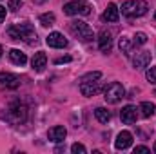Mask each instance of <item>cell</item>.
<instances>
[{
	"mask_svg": "<svg viewBox=\"0 0 156 154\" xmlns=\"http://www.w3.org/2000/svg\"><path fill=\"white\" fill-rule=\"evenodd\" d=\"M153 151H154V152H156V142H154V147H153Z\"/></svg>",
	"mask_w": 156,
	"mask_h": 154,
	"instance_id": "30",
	"label": "cell"
},
{
	"mask_svg": "<svg viewBox=\"0 0 156 154\" xmlns=\"http://www.w3.org/2000/svg\"><path fill=\"white\" fill-rule=\"evenodd\" d=\"M9 60H11L13 64H16V65H24V64L27 62V56H26L20 49H11V51H9Z\"/></svg>",
	"mask_w": 156,
	"mask_h": 154,
	"instance_id": "17",
	"label": "cell"
},
{
	"mask_svg": "<svg viewBox=\"0 0 156 154\" xmlns=\"http://www.w3.org/2000/svg\"><path fill=\"white\" fill-rule=\"evenodd\" d=\"M104 98H105L107 103H118L122 98H125V89H123V85L118 83V82H111V83L105 87V91H104Z\"/></svg>",
	"mask_w": 156,
	"mask_h": 154,
	"instance_id": "4",
	"label": "cell"
},
{
	"mask_svg": "<svg viewBox=\"0 0 156 154\" xmlns=\"http://www.w3.org/2000/svg\"><path fill=\"white\" fill-rule=\"evenodd\" d=\"M2 20H5V7L4 5H0V22Z\"/></svg>",
	"mask_w": 156,
	"mask_h": 154,
	"instance_id": "29",
	"label": "cell"
},
{
	"mask_svg": "<svg viewBox=\"0 0 156 154\" xmlns=\"http://www.w3.org/2000/svg\"><path fill=\"white\" fill-rule=\"evenodd\" d=\"M98 45H100V51L104 53H109L111 47H113V38H111V33L109 31H102L98 35Z\"/></svg>",
	"mask_w": 156,
	"mask_h": 154,
	"instance_id": "15",
	"label": "cell"
},
{
	"mask_svg": "<svg viewBox=\"0 0 156 154\" xmlns=\"http://www.w3.org/2000/svg\"><path fill=\"white\" fill-rule=\"evenodd\" d=\"M147 2L145 0H127L122 4V15L125 16H144L147 13Z\"/></svg>",
	"mask_w": 156,
	"mask_h": 154,
	"instance_id": "2",
	"label": "cell"
},
{
	"mask_svg": "<svg viewBox=\"0 0 156 154\" xmlns=\"http://www.w3.org/2000/svg\"><path fill=\"white\" fill-rule=\"evenodd\" d=\"M71 152L73 154H85V147L82 143H73L71 145Z\"/></svg>",
	"mask_w": 156,
	"mask_h": 154,
	"instance_id": "24",
	"label": "cell"
},
{
	"mask_svg": "<svg viewBox=\"0 0 156 154\" xmlns=\"http://www.w3.org/2000/svg\"><path fill=\"white\" fill-rule=\"evenodd\" d=\"M47 136H49V140H51V142H55V143H60V142H64V140H66V136H67V131H66V127H62V125H56V127L49 129Z\"/></svg>",
	"mask_w": 156,
	"mask_h": 154,
	"instance_id": "12",
	"label": "cell"
},
{
	"mask_svg": "<svg viewBox=\"0 0 156 154\" xmlns=\"http://www.w3.org/2000/svg\"><path fill=\"white\" fill-rule=\"evenodd\" d=\"M0 85H4L7 89H16L20 85V78L11 73H0Z\"/></svg>",
	"mask_w": 156,
	"mask_h": 154,
	"instance_id": "11",
	"label": "cell"
},
{
	"mask_svg": "<svg viewBox=\"0 0 156 154\" xmlns=\"http://www.w3.org/2000/svg\"><path fill=\"white\" fill-rule=\"evenodd\" d=\"M154 18H156V13H154Z\"/></svg>",
	"mask_w": 156,
	"mask_h": 154,
	"instance_id": "33",
	"label": "cell"
},
{
	"mask_svg": "<svg viewBox=\"0 0 156 154\" xmlns=\"http://www.w3.org/2000/svg\"><path fill=\"white\" fill-rule=\"evenodd\" d=\"M140 111H142L144 118H151V116L154 114L156 107H154V103H151V102H142L140 103Z\"/></svg>",
	"mask_w": 156,
	"mask_h": 154,
	"instance_id": "18",
	"label": "cell"
},
{
	"mask_svg": "<svg viewBox=\"0 0 156 154\" xmlns=\"http://www.w3.org/2000/svg\"><path fill=\"white\" fill-rule=\"evenodd\" d=\"M102 78V73L100 71H94V73H89L82 78V82H94V80H100Z\"/></svg>",
	"mask_w": 156,
	"mask_h": 154,
	"instance_id": "22",
	"label": "cell"
},
{
	"mask_svg": "<svg viewBox=\"0 0 156 154\" xmlns=\"http://www.w3.org/2000/svg\"><path fill=\"white\" fill-rule=\"evenodd\" d=\"M45 44L49 45V47H55V49H62V47H66L67 45V40L64 38V35L62 33H49V37L45 38Z\"/></svg>",
	"mask_w": 156,
	"mask_h": 154,
	"instance_id": "8",
	"label": "cell"
},
{
	"mask_svg": "<svg viewBox=\"0 0 156 154\" xmlns=\"http://www.w3.org/2000/svg\"><path fill=\"white\" fill-rule=\"evenodd\" d=\"M64 13L69 15V16H76V15L87 16V15H91V4L85 2V0H73V2H67V4L64 5Z\"/></svg>",
	"mask_w": 156,
	"mask_h": 154,
	"instance_id": "3",
	"label": "cell"
},
{
	"mask_svg": "<svg viewBox=\"0 0 156 154\" xmlns=\"http://www.w3.org/2000/svg\"><path fill=\"white\" fill-rule=\"evenodd\" d=\"M145 76H147L149 82H154V83H156V65H154V67H151V69L145 73Z\"/></svg>",
	"mask_w": 156,
	"mask_h": 154,
	"instance_id": "26",
	"label": "cell"
},
{
	"mask_svg": "<svg viewBox=\"0 0 156 154\" xmlns=\"http://www.w3.org/2000/svg\"><path fill=\"white\" fill-rule=\"evenodd\" d=\"M7 35L13 40H24L27 44H37V31L29 22H22V24H15L7 29Z\"/></svg>",
	"mask_w": 156,
	"mask_h": 154,
	"instance_id": "1",
	"label": "cell"
},
{
	"mask_svg": "<svg viewBox=\"0 0 156 154\" xmlns=\"http://www.w3.org/2000/svg\"><path fill=\"white\" fill-rule=\"evenodd\" d=\"M100 83L94 80V82H82L80 83V93L83 94V96H94V94H98L100 93Z\"/></svg>",
	"mask_w": 156,
	"mask_h": 154,
	"instance_id": "10",
	"label": "cell"
},
{
	"mask_svg": "<svg viewBox=\"0 0 156 154\" xmlns=\"http://www.w3.org/2000/svg\"><path fill=\"white\" fill-rule=\"evenodd\" d=\"M38 20H40V24H42L44 27H51V26L55 24V20H56V18H55V15H53V13H44V15H40Z\"/></svg>",
	"mask_w": 156,
	"mask_h": 154,
	"instance_id": "20",
	"label": "cell"
},
{
	"mask_svg": "<svg viewBox=\"0 0 156 154\" xmlns=\"http://www.w3.org/2000/svg\"><path fill=\"white\" fill-rule=\"evenodd\" d=\"M94 116H96V120L100 123H109V120H111V113L107 109H104V107H98L94 111Z\"/></svg>",
	"mask_w": 156,
	"mask_h": 154,
	"instance_id": "19",
	"label": "cell"
},
{
	"mask_svg": "<svg viewBox=\"0 0 156 154\" xmlns=\"http://www.w3.org/2000/svg\"><path fill=\"white\" fill-rule=\"evenodd\" d=\"M149 64H151V53H149V51H140V53H136L134 58H133V65H134L136 69H144V67H147Z\"/></svg>",
	"mask_w": 156,
	"mask_h": 154,
	"instance_id": "9",
	"label": "cell"
},
{
	"mask_svg": "<svg viewBox=\"0 0 156 154\" xmlns=\"http://www.w3.org/2000/svg\"><path fill=\"white\" fill-rule=\"evenodd\" d=\"M136 152H151V151H149L147 147H144V145H142V147H136V149H134V154H136Z\"/></svg>",
	"mask_w": 156,
	"mask_h": 154,
	"instance_id": "28",
	"label": "cell"
},
{
	"mask_svg": "<svg viewBox=\"0 0 156 154\" xmlns=\"http://www.w3.org/2000/svg\"><path fill=\"white\" fill-rule=\"evenodd\" d=\"M145 42H147V35L145 33H136L134 35V44L136 45H144Z\"/></svg>",
	"mask_w": 156,
	"mask_h": 154,
	"instance_id": "23",
	"label": "cell"
},
{
	"mask_svg": "<svg viewBox=\"0 0 156 154\" xmlns=\"http://www.w3.org/2000/svg\"><path fill=\"white\" fill-rule=\"evenodd\" d=\"M120 118H122V121L127 123V125L134 123V121H136V107H133V105H125V107L120 111Z\"/></svg>",
	"mask_w": 156,
	"mask_h": 154,
	"instance_id": "13",
	"label": "cell"
},
{
	"mask_svg": "<svg viewBox=\"0 0 156 154\" xmlns=\"http://www.w3.org/2000/svg\"><path fill=\"white\" fill-rule=\"evenodd\" d=\"M131 143H133V134H131L129 131H122V132H118L116 142H115V147H116L118 151H125V149H129Z\"/></svg>",
	"mask_w": 156,
	"mask_h": 154,
	"instance_id": "6",
	"label": "cell"
},
{
	"mask_svg": "<svg viewBox=\"0 0 156 154\" xmlns=\"http://www.w3.org/2000/svg\"><path fill=\"white\" fill-rule=\"evenodd\" d=\"M67 62H71V56H60L55 60V64H67Z\"/></svg>",
	"mask_w": 156,
	"mask_h": 154,
	"instance_id": "27",
	"label": "cell"
},
{
	"mask_svg": "<svg viewBox=\"0 0 156 154\" xmlns=\"http://www.w3.org/2000/svg\"><path fill=\"white\" fill-rule=\"evenodd\" d=\"M0 56H2V47H0Z\"/></svg>",
	"mask_w": 156,
	"mask_h": 154,
	"instance_id": "31",
	"label": "cell"
},
{
	"mask_svg": "<svg viewBox=\"0 0 156 154\" xmlns=\"http://www.w3.org/2000/svg\"><path fill=\"white\" fill-rule=\"evenodd\" d=\"M45 65H47V56H45V53H42V51L35 53V56H33V60H31V67H33L37 73H40V71L45 69Z\"/></svg>",
	"mask_w": 156,
	"mask_h": 154,
	"instance_id": "14",
	"label": "cell"
},
{
	"mask_svg": "<svg viewBox=\"0 0 156 154\" xmlns=\"http://www.w3.org/2000/svg\"><path fill=\"white\" fill-rule=\"evenodd\" d=\"M37 2H38V4H40V2H44V0H37Z\"/></svg>",
	"mask_w": 156,
	"mask_h": 154,
	"instance_id": "32",
	"label": "cell"
},
{
	"mask_svg": "<svg viewBox=\"0 0 156 154\" xmlns=\"http://www.w3.org/2000/svg\"><path fill=\"white\" fill-rule=\"evenodd\" d=\"M69 27H71V33H73L78 40H82V42H91V40H93V29H91L85 22L75 20V22H71Z\"/></svg>",
	"mask_w": 156,
	"mask_h": 154,
	"instance_id": "5",
	"label": "cell"
},
{
	"mask_svg": "<svg viewBox=\"0 0 156 154\" xmlns=\"http://www.w3.org/2000/svg\"><path fill=\"white\" fill-rule=\"evenodd\" d=\"M154 94H156V91H154Z\"/></svg>",
	"mask_w": 156,
	"mask_h": 154,
	"instance_id": "34",
	"label": "cell"
},
{
	"mask_svg": "<svg viewBox=\"0 0 156 154\" xmlns=\"http://www.w3.org/2000/svg\"><path fill=\"white\" fill-rule=\"evenodd\" d=\"M120 51L125 53V54H129V51H131V42H129V38H125V37L120 38Z\"/></svg>",
	"mask_w": 156,
	"mask_h": 154,
	"instance_id": "21",
	"label": "cell"
},
{
	"mask_svg": "<svg viewBox=\"0 0 156 154\" xmlns=\"http://www.w3.org/2000/svg\"><path fill=\"white\" fill-rule=\"evenodd\" d=\"M9 114L13 116V121H26V118H27V109H26L20 102H15V103L9 107Z\"/></svg>",
	"mask_w": 156,
	"mask_h": 154,
	"instance_id": "7",
	"label": "cell"
},
{
	"mask_svg": "<svg viewBox=\"0 0 156 154\" xmlns=\"http://www.w3.org/2000/svg\"><path fill=\"white\" fill-rule=\"evenodd\" d=\"M22 7V0H9V9L11 11H18Z\"/></svg>",
	"mask_w": 156,
	"mask_h": 154,
	"instance_id": "25",
	"label": "cell"
},
{
	"mask_svg": "<svg viewBox=\"0 0 156 154\" xmlns=\"http://www.w3.org/2000/svg\"><path fill=\"white\" fill-rule=\"evenodd\" d=\"M120 18V9L116 7V4H109L107 9L104 11V20L105 22H118Z\"/></svg>",
	"mask_w": 156,
	"mask_h": 154,
	"instance_id": "16",
	"label": "cell"
}]
</instances>
